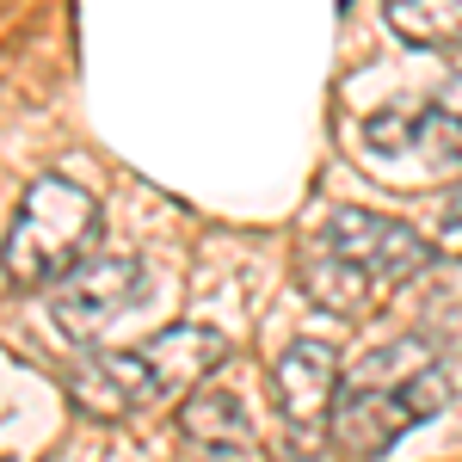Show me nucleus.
I'll use <instances>...</instances> for the list:
<instances>
[{"instance_id":"nucleus-1","label":"nucleus","mask_w":462,"mask_h":462,"mask_svg":"<svg viewBox=\"0 0 462 462\" xmlns=\"http://www.w3.org/2000/svg\"><path fill=\"white\" fill-rule=\"evenodd\" d=\"M444 407H450V352L426 333H407L401 346H383L352 370V383L333 401V444L357 462H376Z\"/></svg>"},{"instance_id":"nucleus-2","label":"nucleus","mask_w":462,"mask_h":462,"mask_svg":"<svg viewBox=\"0 0 462 462\" xmlns=\"http://www.w3.org/2000/svg\"><path fill=\"white\" fill-rule=\"evenodd\" d=\"M93 228H99L93 191H80V185L62 179V173L37 179L32 191H25V204H19V216H13V228H6V247H0L6 284H19V290L62 284L74 265H80Z\"/></svg>"},{"instance_id":"nucleus-3","label":"nucleus","mask_w":462,"mask_h":462,"mask_svg":"<svg viewBox=\"0 0 462 462\" xmlns=\"http://www.w3.org/2000/svg\"><path fill=\"white\" fill-rule=\"evenodd\" d=\"M364 154L383 173H462V69L420 106L364 117Z\"/></svg>"},{"instance_id":"nucleus-4","label":"nucleus","mask_w":462,"mask_h":462,"mask_svg":"<svg viewBox=\"0 0 462 462\" xmlns=\"http://www.w3.org/2000/svg\"><path fill=\"white\" fill-rule=\"evenodd\" d=\"M272 394L290 431V457L315 462L320 431H333V401H339V352L327 339H296L278 370H272Z\"/></svg>"},{"instance_id":"nucleus-5","label":"nucleus","mask_w":462,"mask_h":462,"mask_svg":"<svg viewBox=\"0 0 462 462\" xmlns=\"http://www.w3.org/2000/svg\"><path fill=\"white\" fill-rule=\"evenodd\" d=\"M143 265L136 259H80L62 284L50 290V320H56V333H69V339H99L111 320H124L136 302H143Z\"/></svg>"},{"instance_id":"nucleus-6","label":"nucleus","mask_w":462,"mask_h":462,"mask_svg":"<svg viewBox=\"0 0 462 462\" xmlns=\"http://www.w3.org/2000/svg\"><path fill=\"white\" fill-rule=\"evenodd\" d=\"M320 247H333L339 259H352L370 284H401V278H420L431 265V241L413 235L407 222L376 210H333L327 228H320Z\"/></svg>"},{"instance_id":"nucleus-7","label":"nucleus","mask_w":462,"mask_h":462,"mask_svg":"<svg viewBox=\"0 0 462 462\" xmlns=\"http://www.w3.org/2000/svg\"><path fill=\"white\" fill-rule=\"evenodd\" d=\"M69 394L80 401V413H93V420H124V413H136L148 401H161L143 352H93L69 376Z\"/></svg>"},{"instance_id":"nucleus-8","label":"nucleus","mask_w":462,"mask_h":462,"mask_svg":"<svg viewBox=\"0 0 462 462\" xmlns=\"http://www.w3.org/2000/svg\"><path fill=\"white\" fill-rule=\"evenodd\" d=\"M179 431H185V444H198L216 462H247L253 444H259L253 413L241 407V394H228V389H198L185 401V413H179Z\"/></svg>"},{"instance_id":"nucleus-9","label":"nucleus","mask_w":462,"mask_h":462,"mask_svg":"<svg viewBox=\"0 0 462 462\" xmlns=\"http://www.w3.org/2000/svg\"><path fill=\"white\" fill-rule=\"evenodd\" d=\"M136 352H143L148 376H154V389H161V401H167V394L185 389V383H204L216 364L228 357V339H222L216 327H167V333L143 339Z\"/></svg>"},{"instance_id":"nucleus-10","label":"nucleus","mask_w":462,"mask_h":462,"mask_svg":"<svg viewBox=\"0 0 462 462\" xmlns=\"http://www.w3.org/2000/svg\"><path fill=\"white\" fill-rule=\"evenodd\" d=\"M302 290L315 296L320 309H333V315H357V309L376 296V284L357 272L352 259H339V253L320 247V241L302 253Z\"/></svg>"},{"instance_id":"nucleus-11","label":"nucleus","mask_w":462,"mask_h":462,"mask_svg":"<svg viewBox=\"0 0 462 462\" xmlns=\"http://www.w3.org/2000/svg\"><path fill=\"white\" fill-rule=\"evenodd\" d=\"M389 25L401 43H420V50H438V43H457L462 37V0H383Z\"/></svg>"},{"instance_id":"nucleus-12","label":"nucleus","mask_w":462,"mask_h":462,"mask_svg":"<svg viewBox=\"0 0 462 462\" xmlns=\"http://www.w3.org/2000/svg\"><path fill=\"white\" fill-rule=\"evenodd\" d=\"M444 241H462V185L450 191V204H444Z\"/></svg>"}]
</instances>
